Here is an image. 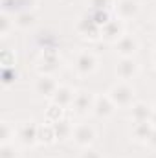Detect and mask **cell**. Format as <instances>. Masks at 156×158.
Instances as JSON below:
<instances>
[{"label": "cell", "instance_id": "7402d4cb", "mask_svg": "<svg viewBox=\"0 0 156 158\" xmlns=\"http://www.w3.org/2000/svg\"><path fill=\"white\" fill-rule=\"evenodd\" d=\"M15 138H17V129H15L9 121H2V123H0V145H4V143H13Z\"/></svg>", "mask_w": 156, "mask_h": 158}, {"label": "cell", "instance_id": "ac0fdd59", "mask_svg": "<svg viewBox=\"0 0 156 158\" xmlns=\"http://www.w3.org/2000/svg\"><path fill=\"white\" fill-rule=\"evenodd\" d=\"M53 129H55V136H57V142H66L74 136V123L68 118H63L61 121L53 123Z\"/></svg>", "mask_w": 156, "mask_h": 158}, {"label": "cell", "instance_id": "4316f807", "mask_svg": "<svg viewBox=\"0 0 156 158\" xmlns=\"http://www.w3.org/2000/svg\"><path fill=\"white\" fill-rule=\"evenodd\" d=\"M11 66H15V53L9 50H4L2 52V68H11Z\"/></svg>", "mask_w": 156, "mask_h": 158}, {"label": "cell", "instance_id": "7c38bea8", "mask_svg": "<svg viewBox=\"0 0 156 158\" xmlns=\"http://www.w3.org/2000/svg\"><path fill=\"white\" fill-rule=\"evenodd\" d=\"M61 68V59L59 55L51 50V52H44L40 55L39 63H37V70L39 74H44V76H53L55 72H59Z\"/></svg>", "mask_w": 156, "mask_h": 158}, {"label": "cell", "instance_id": "d4e9b609", "mask_svg": "<svg viewBox=\"0 0 156 158\" xmlns=\"http://www.w3.org/2000/svg\"><path fill=\"white\" fill-rule=\"evenodd\" d=\"M15 79H17V70H15V66H11V68H2V85H4V86L13 85Z\"/></svg>", "mask_w": 156, "mask_h": 158}, {"label": "cell", "instance_id": "6da1fadb", "mask_svg": "<svg viewBox=\"0 0 156 158\" xmlns=\"http://www.w3.org/2000/svg\"><path fill=\"white\" fill-rule=\"evenodd\" d=\"M107 94L117 109H130L136 103V90L129 81H119L116 85H112Z\"/></svg>", "mask_w": 156, "mask_h": 158}, {"label": "cell", "instance_id": "44dd1931", "mask_svg": "<svg viewBox=\"0 0 156 158\" xmlns=\"http://www.w3.org/2000/svg\"><path fill=\"white\" fill-rule=\"evenodd\" d=\"M64 110L66 109H63V107H59V105H55V103H50L48 105V109L44 110V121L46 123H57V121H61V119L64 118Z\"/></svg>", "mask_w": 156, "mask_h": 158}, {"label": "cell", "instance_id": "277c9868", "mask_svg": "<svg viewBox=\"0 0 156 158\" xmlns=\"http://www.w3.org/2000/svg\"><path fill=\"white\" fill-rule=\"evenodd\" d=\"M76 31L81 39L84 40H99L101 39V28L92 20V17L86 13L83 17H79L76 22Z\"/></svg>", "mask_w": 156, "mask_h": 158}, {"label": "cell", "instance_id": "5bb4252c", "mask_svg": "<svg viewBox=\"0 0 156 158\" xmlns=\"http://www.w3.org/2000/svg\"><path fill=\"white\" fill-rule=\"evenodd\" d=\"M77 92L70 86V85H59V88L55 90L53 98H51V103L63 107V109H70L74 105V99H76Z\"/></svg>", "mask_w": 156, "mask_h": 158}, {"label": "cell", "instance_id": "3957f363", "mask_svg": "<svg viewBox=\"0 0 156 158\" xmlns=\"http://www.w3.org/2000/svg\"><path fill=\"white\" fill-rule=\"evenodd\" d=\"M96 138H97V131H96V127L92 123H77L74 127L72 140H74V143L77 147H81V149L92 147V143L96 142Z\"/></svg>", "mask_w": 156, "mask_h": 158}, {"label": "cell", "instance_id": "4dcf8cb0", "mask_svg": "<svg viewBox=\"0 0 156 158\" xmlns=\"http://www.w3.org/2000/svg\"><path fill=\"white\" fill-rule=\"evenodd\" d=\"M151 125L156 129V109H154V112H153V118H151Z\"/></svg>", "mask_w": 156, "mask_h": 158}, {"label": "cell", "instance_id": "d6986e66", "mask_svg": "<svg viewBox=\"0 0 156 158\" xmlns=\"http://www.w3.org/2000/svg\"><path fill=\"white\" fill-rule=\"evenodd\" d=\"M4 4V9L2 11H7V13H22V11H33L37 0H9V2H2Z\"/></svg>", "mask_w": 156, "mask_h": 158}, {"label": "cell", "instance_id": "9c48e42d", "mask_svg": "<svg viewBox=\"0 0 156 158\" xmlns=\"http://www.w3.org/2000/svg\"><path fill=\"white\" fill-rule=\"evenodd\" d=\"M117 107L114 105V101L109 98V94L103 96H96V103H94V110L92 114L97 119H109L116 114Z\"/></svg>", "mask_w": 156, "mask_h": 158}, {"label": "cell", "instance_id": "f546056e", "mask_svg": "<svg viewBox=\"0 0 156 158\" xmlns=\"http://www.w3.org/2000/svg\"><path fill=\"white\" fill-rule=\"evenodd\" d=\"M145 145H149L153 151H156V129H153V132H151V136H149V140H147Z\"/></svg>", "mask_w": 156, "mask_h": 158}, {"label": "cell", "instance_id": "d6a6232c", "mask_svg": "<svg viewBox=\"0 0 156 158\" xmlns=\"http://www.w3.org/2000/svg\"><path fill=\"white\" fill-rule=\"evenodd\" d=\"M2 2H9V0H2Z\"/></svg>", "mask_w": 156, "mask_h": 158}, {"label": "cell", "instance_id": "484cf974", "mask_svg": "<svg viewBox=\"0 0 156 158\" xmlns=\"http://www.w3.org/2000/svg\"><path fill=\"white\" fill-rule=\"evenodd\" d=\"M0 158H18V151H17L15 143L0 145Z\"/></svg>", "mask_w": 156, "mask_h": 158}, {"label": "cell", "instance_id": "5b68a950", "mask_svg": "<svg viewBox=\"0 0 156 158\" xmlns=\"http://www.w3.org/2000/svg\"><path fill=\"white\" fill-rule=\"evenodd\" d=\"M17 142L24 147H33L39 143V125L31 119L17 127Z\"/></svg>", "mask_w": 156, "mask_h": 158}, {"label": "cell", "instance_id": "ffe728a7", "mask_svg": "<svg viewBox=\"0 0 156 158\" xmlns=\"http://www.w3.org/2000/svg\"><path fill=\"white\" fill-rule=\"evenodd\" d=\"M57 142V136H55V129L51 123H42L39 125V143L40 145H51Z\"/></svg>", "mask_w": 156, "mask_h": 158}, {"label": "cell", "instance_id": "9a60e30c", "mask_svg": "<svg viewBox=\"0 0 156 158\" xmlns=\"http://www.w3.org/2000/svg\"><path fill=\"white\" fill-rule=\"evenodd\" d=\"M153 112H154V107H153L151 103L136 101V103L130 107V119H132L134 123H138V121H151Z\"/></svg>", "mask_w": 156, "mask_h": 158}, {"label": "cell", "instance_id": "8fae6325", "mask_svg": "<svg viewBox=\"0 0 156 158\" xmlns=\"http://www.w3.org/2000/svg\"><path fill=\"white\" fill-rule=\"evenodd\" d=\"M57 88H59V83L55 81V77L53 76H44V74H39V77L35 79V85H33L35 94L40 96V98H48V99L53 98Z\"/></svg>", "mask_w": 156, "mask_h": 158}, {"label": "cell", "instance_id": "30bf717a", "mask_svg": "<svg viewBox=\"0 0 156 158\" xmlns=\"http://www.w3.org/2000/svg\"><path fill=\"white\" fill-rule=\"evenodd\" d=\"M140 2L138 0H116L114 13L119 20H132L140 15Z\"/></svg>", "mask_w": 156, "mask_h": 158}, {"label": "cell", "instance_id": "e0dca14e", "mask_svg": "<svg viewBox=\"0 0 156 158\" xmlns=\"http://www.w3.org/2000/svg\"><path fill=\"white\" fill-rule=\"evenodd\" d=\"M153 125H151V121H138V123H134L132 125V138H134V142H140V143H147V140H149V136H151V132H153Z\"/></svg>", "mask_w": 156, "mask_h": 158}, {"label": "cell", "instance_id": "f1b7e54d", "mask_svg": "<svg viewBox=\"0 0 156 158\" xmlns=\"http://www.w3.org/2000/svg\"><path fill=\"white\" fill-rule=\"evenodd\" d=\"M112 0H90V7L92 9H109Z\"/></svg>", "mask_w": 156, "mask_h": 158}, {"label": "cell", "instance_id": "4fadbf2b", "mask_svg": "<svg viewBox=\"0 0 156 158\" xmlns=\"http://www.w3.org/2000/svg\"><path fill=\"white\" fill-rule=\"evenodd\" d=\"M138 50H140V42H138V39L134 35H130V33H125L114 44V52H116L119 57H134Z\"/></svg>", "mask_w": 156, "mask_h": 158}, {"label": "cell", "instance_id": "ba28073f", "mask_svg": "<svg viewBox=\"0 0 156 158\" xmlns=\"http://www.w3.org/2000/svg\"><path fill=\"white\" fill-rule=\"evenodd\" d=\"M140 74V64L134 57H119L116 64V76L121 81H130Z\"/></svg>", "mask_w": 156, "mask_h": 158}, {"label": "cell", "instance_id": "83f0119b", "mask_svg": "<svg viewBox=\"0 0 156 158\" xmlns=\"http://www.w3.org/2000/svg\"><path fill=\"white\" fill-rule=\"evenodd\" d=\"M79 158H103V156H101L99 151H96V149H92V147H84V149L81 151Z\"/></svg>", "mask_w": 156, "mask_h": 158}, {"label": "cell", "instance_id": "8992f818", "mask_svg": "<svg viewBox=\"0 0 156 158\" xmlns=\"http://www.w3.org/2000/svg\"><path fill=\"white\" fill-rule=\"evenodd\" d=\"M94 103H96V94H92L88 90H79L74 99V105L70 109L76 116H88L94 110Z\"/></svg>", "mask_w": 156, "mask_h": 158}, {"label": "cell", "instance_id": "2e32d148", "mask_svg": "<svg viewBox=\"0 0 156 158\" xmlns=\"http://www.w3.org/2000/svg\"><path fill=\"white\" fill-rule=\"evenodd\" d=\"M37 26V15L35 11H22L15 15V28L22 30V31H30Z\"/></svg>", "mask_w": 156, "mask_h": 158}, {"label": "cell", "instance_id": "603a6c76", "mask_svg": "<svg viewBox=\"0 0 156 158\" xmlns=\"http://www.w3.org/2000/svg\"><path fill=\"white\" fill-rule=\"evenodd\" d=\"M13 28H15V17H11V13L7 11H2L0 13V37L6 39Z\"/></svg>", "mask_w": 156, "mask_h": 158}, {"label": "cell", "instance_id": "52a82bcc", "mask_svg": "<svg viewBox=\"0 0 156 158\" xmlns=\"http://www.w3.org/2000/svg\"><path fill=\"white\" fill-rule=\"evenodd\" d=\"M125 33H127V31H125V22L119 20L117 17L112 19V20H109V22L101 28V39L105 40V42H109V44H116Z\"/></svg>", "mask_w": 156, "mask_h": 158}, {"label": "cell", "instance_id": "1f68e13d", "mask_svg": "<svg viewBox=\"0 0 156 158\" xmlns=\"http://www.w3.org/2000/svg\"><path fill=\"white\" fill-rule=\"evenodd\" d=\"M153 63H154V66H156V48H154V52H153Z\"/></svg>", "mask_w": 156, "mask_h": 158}, {"label": "cell", "instance_id": "7a4b0ae2", "mask_svg": "<svg viewBox=\"0 0 156 158\" xmlns=\"http://www.w3.org/2000/svg\"><path fill=\"white\" fill-rule=\"evenodd\" d=\"M97 66H99V61H97L94 52L83 50V52H79L77 55L74 57V72L77 74L79 77H88V76L96 74Z\"/></svg>", "mask_w": 156, "mask_h": 158}, {"label": "cell", "instance_id": "cb8c5ba5", "mask_svg": "<svg viewBox=\"0 0 156 158\" xmlns=\"http://www.w3.org/2000/svg\"><path fill=\"white\" fill-rule=\"evenodd\" d=\"M88 15L92 17V20H94L99 28H103L109 20H112V17H110V11H109V9H92Z\"/></svg>", "mask_w": 156, "mask_h": 158}]
</instances>
